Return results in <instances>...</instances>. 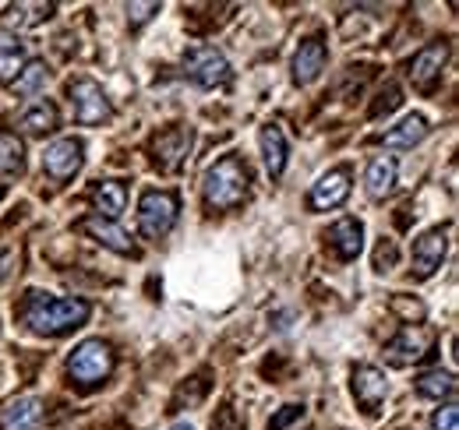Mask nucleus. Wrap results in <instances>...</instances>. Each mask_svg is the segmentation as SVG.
<instances>
[{"mask_svg":"<svg viewBox=\"0 0 459 430\" xmlns=\"http://www.w3.org/2000/svg\"><path fill=\"white\" fill-rule=\"evenodd\" d=\"M22 324L36 335H47V339H57V335H67L74 328L89 322L92 307L85 300H67V297H54V293H39L32 289L22 304Z\"/></svg>","mask_w":459,"mask_h":430,"instance_id":"1","label":"nucleus"},{"mask_svg":"<svg viewBox=\"0 0 459 430\" xmlns=\"http://www.w3.org/2000/svg\"><path fill=\"white\" fill-rule=\"evenodd\" d=\"M202 194H205V205L216 209V212H233V209H240L244 198H247V166L237 159V156L216 159L205 169Z\"/></svg>","mask_w":459,"mask_h":430,"instance_id":"2","label":"nucleus"},{"mask_svg":"<svg viewBox=\"0 0 459 430\" xmlns=\"http://www.w3.org/2000/svg\"><path fill=\"white\" fill-rule=\"evenodd\" d=\"M110 371H114V349L103 339H85L67 357V374H71V381H78L82 388L103 384L110 377Z\"/></svg>","mask_w":459,"mask_h":430,"instance_id":"3","label":"nucleus"},{"mask_svg":"<svg viewBox=\"0 0 459 430\" xmlns=\"http://www.w3.org/2000/svg\"><path fill=\"white\" fill-rule=\"evenodd\" d=\"M177 226V194L173 191H145L138 202V229L149 240H163Z\"/></svg>","mask_w":459,"mask_h":430,"instance_id":"4","label":"nucleus"},{"mask_svg":"<svg viewBox=\"0 0 459 430\" xmlns=\"http://www.w3.org/2000/svg\"><path fill=\"white\" fill-rule=\"evenodd\" d=\"M67 96H71V107H74V120L85 124V127H96V124H107L114 116V107L107 99V92L92 82V78H74L67 85Z\"/></svg>","mask_w":459,"mask_h":430,"instance_id":"5","label":"nucleus"},{"mask_svg":"<svg viewBox=\"0 0 459 430\" xmlns=\"http://www.w3.org/2000/svg\"><path fill=\"white\" fill-rule=\"evenodd\" d=\"M431 346H435V331L428 328V324H406L400 335H393L389 342H385V360L393 364V367H410V364H417V360H424L428 353H431Z\"/></svg>","mask_w":459,"mask_h":430,"instance_id":"6","label":"nucleus"},{"mask_svg":"<svg viewBox=\"0 0 459 430\" xmlns=\"http://www.w3.org/2000/svg\"><path fill=\"white\" fill-rule=\"evenodd\" d=\"M184 74L202 89H223L230 82V60L216 47H195L184 56Z\"/></svg>","mask_w":459,"mask_h":430,"instance_id":"7","label":"nucleus"},{"mask_svg":"<svg viewBox=\"0 0 459 430\" xmlns=\"http://www.w3.org/2000/svg\"><path fill=\"white\" fill-rule=\"evenodd\" d=\"M187 152H191V127H184V124H173L152 138V162L163 173H177L187 159Z\"/></svg>","mask_w":459,"mask_h":430,"instance_id":"8","label":"nucleus"},{"mask_svg":"<svg viewBox=\"0 0 459 430\" xmlns=\"http://www.w3.org/2000/svg\"><path fill=\"white\" fill-rule=\"evenodd\" d=\"M350 388H353L357 406H360L368 417H378V413H382V402H385V395H389V381H385V374H382L378 367L360 364V367L353 371Z\"/></svg>","mask_w":459,"mask_h":430,"instance_id":"9","label":"nucleus"},{"mask_svg":"<svg viewBox=\"0 0 459 430\" xmlns=\"http://www.w3.org/2000/svg\"><path fill=\"white\" fill-rule=\"evenodd\" d=\"M446 60H449V43H442V39L438 43H428L424 50H417L413 60H410V82H413V89L431 92L435 82L442 78Z\"/></svg>","mask_w":459,"mask_h":430,"instance_id":"10","label":"nucleus"},{"mask_svg":"<svg viewBox=\"0 0 459 430\" xmlns=\"http://www.w3.org/2000/svg\"><path fill=\"white\" fill-rule=\"evenodd\" d=\"M346 198H350V169H329L318 176V184H311V194H307V205L311 212H329V209H340Z\"/></svg>","mask_w":459,"mask_h":430,"instance_id":"11","label":"nucleus"},{"mask_svg":"<svg viewBox=\"0 0 459 430\" xmlns=\"http://www.w3.org/2000/svg\"><path fill=\"white\" fill-rule=\"evenodd\" d=\"M82 162H85V145L74 142V138H57V142L47 145V152H43V169H47L57 184L71 180V176L82 169Z\"/></svg>","mask_w":459,"mask_h":430,"instance_id":"12","label":"nucleus"},{"mask_svg":"<svg viewBox=\"0 0 459 430\" xmlns=\"http://www.w3.org/2000/svg\"><path fill=\"white\" fill-rule=\"evenodd\" d=\"M446 254H449V233L446 229H428L413 244V275L417 279H431L435 271L442 269Z\"/></svg>","mask_w":459,"mask_h":430,"instance_id":"13","label":"nucleus"},{"mask_svg":"<svg viewBox=\"0 0 459 430\" xmlns=\"http://www.w3.org/2000/svg\"><path fill=\"white\" fill-rule=\"evenodd\" d=\"M325 60H329V50H325V39H322V36L304 39L297 56H293V82H297V85L318 82V74L325 71Z\"/></svg>","mask_w":459,"mask_h":430,"instance_id":"14","label":"nucleus"},{"mask_svg":"<svg viewBox=\"0 0 459 430\" xmlns=\"http://www.w3.org/2000/svg\"><path fill=\"white\" fill-rule=\"evenodd\" d=\"M43 399L36 395H22L14 402H7L0 409V430H39L43 424Z\"/></svg>","mask_w":459,"mask_h":430,"instance_id":"15","label":"nucleus"},{"mask_svg":"<svg viewBox=\"0 0 459 430\" xmlns=\"http://www.w3.org/2000/svg\"><path fill=\"white\" fill-rule=\"evenodd\" d=\"M325 240H329V251H333L340 262H353V258L364 251V226L346 215V219H340V222L325 233Z\"/></svg>","mask_w":459,"mask_h":430,"instance_id":"16","label":"nucleus"},{"mask_svg":"<svg viewBox=\"0 0 459 430\" xmlns=\"http://www.w3.org/2000/svg\"><path fill=\"white\" fill-rule=\"evenodd\" d=\"M258 142H262L265 173H269L273 180H280L283 169H287V134H283V127H280V124H265L262 134H258Z\"/></svg>","mask_w":459,"mask_h":430,"instance_id":"17","label":"nucleus"},{"mask_svg":"<svg viewBox=\"0 0 459 430\" xmlns=\"http://www.w3.org/2000/svg\"><path fill=\"white\" fill-rule=\"evenodd\" d=\"M396 173H400V166H396L393 156H375V159L368 162V169H364V191L375 202H382L396 187Z\"/></svg>","mask_w":459,"mask_h":430,"instance_id":"18","label":"nucleus"},{"mask_svg":"<svg viewBox=\"0 0 459 430\" xmlns=\"http://www.w3.org/2000/svg\"><path fill=\"white\" fill-rule=\"evenodd\" d=\"M82 233H89V236H96L103 247H110V251H117V254H134V244H131V236L117 226V222H110V219H100V215H92V219H82Z\"/></svg>","mask_w":459,"mask_h":430,"instance_id":"19","label":"nucleus"},{"mask_svg":"<svg viewBox=\"0 0 459 430\" xmlns=\"http://www.w3.org/2000/svg\"><path fill=\"white\" fill-rule=\"evenodd\" d=\"M428 138V120L420 116V113H410V116H403L396 127H389L385 134H382V145L385 149H413V145H420Z\"/></svg>","mask_w":459,"mask_h":430,"instance_id":"20","label":"nucleus"},{"mask_svg":"<svg viewBox=\"0 0 459 430\" xmlns=\"http://www.w3.org/2000/svg\"><path fill=\"white\" fill-rule=\"evenodd\" d=\"M25 64H29L25 60V43L14 32H4L0 29V85H11L22 74Z\"/></svg>","mask_w":459,"mask_h":430,"instance_id":"21","label":"nucleus"},{"mask_svg":"<svg viewBox=\"0 0 459 430\" xmlns=\"http://www.w3.org/2000/svg\"><path fill=\"white\" fill-rule=\"evenodd\" d=\"M92 202L100 209V219H110L114 222L117 215L127 209V187L120 180H100L96 191H92Z\"/></svg>","mask_w":459,"mask_h":430,"instance_id":"22","label":"nucleus"},{"mask_svg":"<svg viewBox=\"0 0 459 430\" xmlns=\"http://www.w3.org/2000/svg\"><path fill=\"white\" fill-rule=\"evenodd\" d=\"M18 124H22V131H25V134H50V131H57L60 113L50 99H39V103H32V107L22 113V120H18Z\"/></svg>","mask_w":459,"mask_h":430,"instance_id":"23","label":"nucleus"},{"mask_svg":"<svg viewBox=\"0 0 459 430\" xmlns=\"http://www.w3.org/2000/svg\"><path fill=\"white\" fill-rule=\"evenodd\" d=\"M47 82H50V67L43 60H29L22 67V74L11 82V89H14V96H36L47 89Z\"/></svg>","mask_w":459,"mask_h":430,"instance_id":"24","label":"nucleus"},{"mask_svg":"<svg viewBox=\"0 0 459 430\" xmlns=\"http://www.w3.org/2000/svg\"><path fill=\"white\" fill-rule=\"evenodd\" d=\"M417 391L424 399H453L456 395V377L449 371H428L417 377Z\"/></svg>","mask_w":459,"mask_h":430,"instance_id":"25","label":"nucleus"},{"mask_svg":"<svg viewBox=\"0 0 459 430\" xmlns=\"http://www.w3.org/2000/svg\"><path fill=\"white\" fill-rule=\"evenodd\" d=\"M25 169V149L14 134H0V176H22Z\"/></svg>","mask_w":459,"mask_h":430,"instance_id":"26","label":"nucleus"},{"mask_svg":"<svg viewBox=\"0 0 459 430\" xmlns=\"http://www.w3.org/2000/svg\"><path fill=\"white\" fill-rule=\"evenodd\" d=\"M393 265H396V244L393 240H382L378 251H375V269L385 275V271H393Z\"/></svg>","mask_w":459,"mask_h":430,"instance_id":"27","label":"nucleus"},{"mask_svg":"<svg viewBox=\"0 0 459 430\" xmlns=\"http://www.w3.org/2000/svg\"><path fill=\"white\" fill-rule=\"evenodd\" d=\"M431 424H435V430H459V409L449 402L446 409H438V413L431 417Z\"/></svg>","mask_w":459,"mask_h":430,"instance_id":"28","label":"nucleus"},{"mask_svg":"<svg viewBox=\"0 0 459 430\" xmlns=\"http://www.w3.org/2000/svg\"><path fill=\"white\" fill-rule=\"evenodd\" d=\"M304 417V406H283V413H276L273 420H269V430H287L293 420H300Z\"/></svg>","mask_w":459,"mask_h":430,"instance_id":"29","label":"nucleus"},{"mask_svg":"<svg viewBox=\"0 0 459 430\" xmlns=\"http://www.w3.org/2000/svg\"><path fill=\"white\" fill-rule=\"evenodd\" d=\"M396 107H400V89L389 85V89L382 92V103L371 107V116H382V113H389V109H396Z\"/></svg>","mask_w":459,"mask_h":430,"instance_id":"30","label":"nucleus"},{"mask_svg":"<svg viewBox=\"0 0 459 430\" xmlns=\"http://www.w3.org/2000/svg\"><path fill=\"white\" fill-rule=\"evenodd\" d=\"M156 11H160V4H127V14H131L134 25H145Z\"/></svg>","mask_w":459,"mask_h":430,"instance_id":"31","label":"nucleus"},{"mask_svg":"<svg viewBox=\"0 0 459 430\" xmlns=\"http://www.w3.org/2000/svg\"><path fill=\"white\" fill-rule=\"evenodd\" d=\"M393 307H396L400 314H406V318H413V314L420 318V314H424V307H420V304H406V300H400V297L393 300Z\"/></svg>","mask_w":459,"mask_h":430,"instance_id":"32","label":"nucleus"},{"mask_svg":"<svg viewBox=\"0 0 459 430\" xmlns=\"http://www.w3.org/2000/svg\"><path fill=\"white\" fill-rule=\"evenodd\" d=\"M170 430H195V427H191V424H173Z\"/></svg>","mask_w":459,"mask_h":430,"instance_id":"33","label":"nucleus"}]
</instances>
